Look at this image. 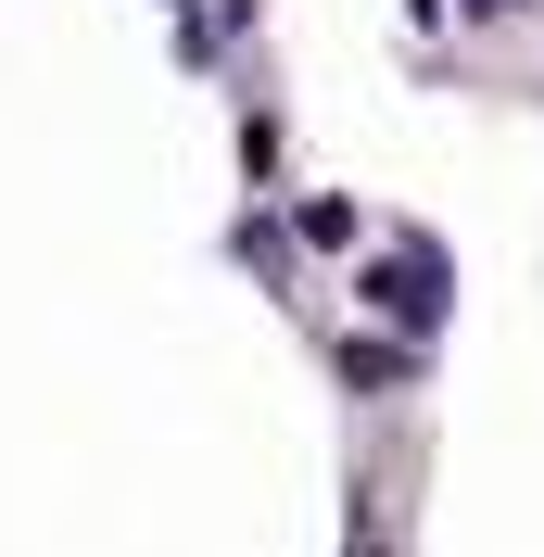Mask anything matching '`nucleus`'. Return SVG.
I'll list each match as a JSON object with an SVG mask.
<instances>
[{
  "instance_id": "nucleus-1",
  "label": "nucleus",
  "mask_w": 544,
  "mask_h": 557,
  "mask_svg": "<svg viewBox=\"0 0 544 557\" xmlns=\"http://www.w3.org/2000/svg\"><path fill=\"white\" fill-rule=\"evenodd\" d=\"M368 292H380L393 317H406V330H431V317H443V253H431V242H418V253H393V267H380Z\"/></svg>"
},
{
  "instance_id": "nucleus-2",
  "label": "nucleus",
  "mask_w": 544,
  "mask_h": 557,
  "mask_svg": "<svg viewBox=\"0 0 544 557\" xmlns=\"http://www.w3.org/2000/svg\"><path fill=\"white\" fill-rule=\"evenodd\" d=\"M469 13H507V0H469Z\"/></svg>"
}]
</instances>
